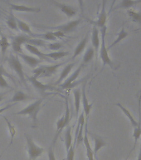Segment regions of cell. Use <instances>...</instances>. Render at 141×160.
<instances>
[{
	"label": "cell",
	"instance_id": "36",
	"mask_svg": "<svg viewBox=\"0 0 141 160\" xmlns=\"http://www.w3.org/2000/svg\"><path fill=\"white\" fill-rule=\"evenodd\" d=\"M62 48V44L59 42H54L48 44V48L52 50L53 52H55V51H59Z\"/></svg>",
	"mask_w": 141,
	"mask_h": 160
},
{
	"label": "cell",
	"instance_id": "17",
	"mask_svg": "<svg viewBox=\"0 0 141 160\" xmlns=\"http://www.w3.org/2000/svg\"><path fill=\"white\" fill-rule=\"evenodd\" d=\"M90 134H91L92 139L94 141V149H93V152H94V155L95 157H96V156H97V152H99L102 148H104L105 146H106L107 143L101 136H99V135L94 134V133H92V132H90Z\"/></svg>",
	"mask_w": 141,
	"mask_h": 160
},
{
	"label": "cell",
	"instance_id": "14",
	"mask_svg": "<svg viewBox=\"0 0 141 160\" xmlns=\"http://www.w3.org/2000/svg\"><path fill=\"white\" fill-rule=\"evenodd\" d=\"M24 47L28 51V52H30L31 53H32V54H34L35 56H37L39 59L42 60V61H47V62H52V59H50L49 58H47V56H46V54L45 53H43V52H42L41 51H40L38 48H37V46H34V45H32V44H28V43H26V44H24Z\"/></svg>",
	"mask_w": 141,
	"mask_h": 160
},
{
	"label": "cell",
	"instance_id": "52",
	"mask_svg": "<svg viewBox=\"0 0 141 160\" xmlns=\"http://www.w3.org/2000/svg\"><path fill=\"white\" fill-rule=\"evenodd\" d=\"M0 33H1V30H0Z\"/></svg>",
	"mask_w": 141,
	"mask_h": 160
},
{
	"label": "cell",
	"instance_id": "8",
	"mask_svg": "<svg viewBox=\"0 0 141 160\" xmlns=\"http://www.w3.org/2000/svg\"><path fill=\"white\" fill-rule=\"evenodd\" d=\"M50 2H52L55 7L57 8L62 13H64L68 18H71L74 17V16L77 15V9L76 8L71 6V5L66 4V3H63V2H59L56 1V0H50Z\"/></svg>",
	"mask_w": 141,
	"mask_h": 160
},
{
	"label": "cell",
	"instance_id": "43",
	"mask_svg": "<svg viewBox=\"0 0 141 160\" xmlns=\"http://www.w3.org/2000/svg\"><path fill=\"white\" fill-rule=\"evenodd\" d=\"M77 2H78V4H79L81 12H82V14H83L84 13V0H77Z\"/></svg>",
	"mask_w": 141,
	"mask_h": 160
},
{
	"label": "cell",
	"instance_id": "39",
	"mask_svg": "<svg viewBox=\"0 0 141 160\" xmlns=\"http://www.w3.org/2000/svg\"><path fill=\"white\" fill-rule=\"evenodd\" d=\"M47 155H48V159L49 160H57L56 159V156H55L54 149H53V146L52 144L50 145L47 150Z\"/></svg>",
	"mask_w": 141,
	"mask_h": 160
},
{
	"label": "cell",
	"instance_id": "50",
	"mask_svg": "<svg viewBox=\"0 0 141 160\" xmlns=\"http://www.w3.org/2000/svg\"><path fill=\"white\" fill-rule=\"evenodd\" d=\"M95 159H96V160H99V158H98V157H97V156H96V157H95Z\"/></svg>",
	"mask_w": 141,
	"mask_h": 160
},
{
	"label": "cell",
	"instance_id": "34",
	"mask_svg": "<svg viewBox=\"0 0 141 160\" xmlns=\"http://www.w3.org/2000/svg\"><path fill=\"white\" fill-rule=\"evenodd\" d=\"M33 38H41L42 40H47V41H56L57 39V38L55 37L52 32H47L42 34H35L33 35Z\"/></svg>",
	"mask_w": 141,
	"mask_h": 160
},
{
	"label": "cell",
	"instance_id": "38",
	"mask_svg": "<svg viewBox=\"0 0 141 160\" xmlns=\"http://www.w3.org/2000/svg\"><path fill=\"white\" fill-rule=\"evenodd\" d=\"M0 88H12L8 82L6 81L4 76L0 75Z\"/></svg>",
	"mask_w": 141,
	"mask_h": 160
},
{
	"label": "cell",
	"instance_id": "15",
	"mask_svg": "<svg viewBox=\"0 0 141 160\" xmlns=\"http://www.w3.org/2000/svg\"><path fill=\"white\" fill-rule=\"evenodd\" d=\"M92 48H94L95 53L97 54L99 52L101 46V38H100V30L96 26H93L92 32Z\"/></svg>",
	"mask_w": 141,
	"mask_h": 160
},
{
	"label": "cell",
	"instance_id": "10",
	"mask_svg": "<svg viewBox=\"0 0 141 160\" xmlns=\"http://www.w3.org/2000/svg\"><path fill=\"white\" fill-rule=\"evenodd\" d=\"M86 86H87V82H85L84 84L82 85V106H83V112H84V115L87 118V119L88 120V118H89L90 112H91V110L92 108V106H93V102H91L90 103L89 101H88V98H87V92H86Z\"/></svg>",
	"mask_w": 141,
	"mask_h": 160
},
{
	"label": "cell",
	"instance_id": "18",
	"mask_svg": "<svg viewBox=\"0 0 141 160\" xmlns=\"http://www.w3.org/2000/svg\"><path fill=\"white\" fill-rule=\"evenodd\" d=\"M88 39H89V32H87L86 36L84 37V38L82 40H81L79 42V43L77 45V47L74 50V53L72 55V57L71 59H75L76 58H77L79 55H81V53L83 52L84 49L87 47V42H88Z\"/></svg>",
	"mask_w": 141,
	"mask_h": 160
},
{
	"label": "cell",
	"instance_id": "21",
	"mask_svg": "<svg viewBox=\"0 0 141 160\" xmlns=\"http://www.w3.org/2000/svg\"><path fill=\"white\" fill-rule=\"evenodd\" d=\"M33 98L29 96L27 93H25L24 92L22 91H17V92H14V94L12 97V98L10 99V102H12V103H16V102H24V101H27V100L32 99Z\"/></svg>",
	"mask_w": 141,
	"mask_h": 160
},
{
	"label": "cell",
	"instance_id": "4",
	"mask_svg": "<svg viewBox=\"0 0 141 160\" xmlns=\"http://www.w3.org/2000/svg\"><path fill=\"white\" fill-rule=\"evenodd\" d=\"M64 62H61V63H57V64L53 65H41L39 67H37L34 68L32 71L33 72V76H34L37 79L39 78H47L52 76L54 73L57 72V68L63 65Z\"/></svg>",
	"mask_w": 141,
	"mask_h": 160
},
{
	"label": "cell",
	"instance_id": "2",
	"mask_svg": "<svg viewBox=\"0 0 141 160\" xmlns=\"http://www.w3.org/2000/svg\"><path fill=\"white\" fill-rule=\"evenodd\" d=\"M107 27L102 28H101V46H100V58L102 61V69L104 68L106 65L110 66L113 70H116L119 66L115 63L109 56L108 53V50H107V47L106 45V33Z\"/></svg>",
	"mask_w": 141,
	"mask_h": 160
},
{
	"label": "cell",
	"instance_id": "49",
	"mask_svg": "<svg viewBox=\"0 0 141 160\" xmlns=\"http://www.w3.org/2000/svg\"><path fill=\"white\" fill-rule=\"evenodd\" d=\"M102 2L103 3H106V0H102Z\"/></svg>",
	"mask_w": 141,
	"mask_h": 160
},
{
	"label": "cell",
	"instance_id": "30",
	"mask_svg": "<svg viewBox=\"0 0 141 160\" xmlns=\"http://www.w3.org/2000/svg\"><path fill=\"white\" fill-rule=\"evenodd\" d=\"M2 118L4 119L5 122H6V124H7V128H8V132H9L10 133V137H11V138H10V142L9 144H8V147H10V146L12 144V142H13V138H14L15 135H16V128H15L14 126L11 123V122H10L9 120L7 119V117L2 116Z\"/></svg>",
	"mask_w": 141,
	"mask_h": 160
},
{
	"label": "cell",
	"instance_id": "13",
	"mask_svg": "<svg viewBox=\"0 0 141 160\" xmlns=\"http://www.w3.org/2000/svg\"><path fill=\"white\" fill-rule=\"evenodd\" d=\"M11 11H16V12H34L37 13L41 11V8L37 7H30L26 5L22 4H14V3H8Z\"/></svg>",
	"mask_w": 141,
	"mask_h": 160
},
{
	"label": "cell",
	"instance_id": "48",
	"mask_svg": "<svg viewBox=\"0 0 141 160\" xmlns=\"http://www.w3.org/2000/svg\"><path fill=\"white\" fill-rule=\"evenodd\" d=\"M137 31H141V28H138V29L134 30V32H137Z\"/></svg>",
	"mask_w": 141,
	"mask_h": 160
},
{
	"label": "cell",
	"instance_id": "37",
	"mask_svg": "<svg viewBox=\"0 0 141 160\" xmlns=\"http://www.w3.org/2000/svg\"><path fill=\"white\" fill-rule=\"evenodd\" d=\"M75 146L72 145L69 150L67 152V160H74L75 158Z\"/></svg>",
	"mask_w": 141,
	"mask_h": 160
},
{
	"label": "cell",
	"instance_id": "41",
	"mask_svg": "<svg viewBox=\"0 0 141 160\" xmlns=\"http://www.w3.org/2000/svg\"><path fill=\"white\" fill-rule=\"evenodd\" d=\"M0 75H2V76H7V77L12 78L9 74H8V73H7V72L5 70V68H3L2 65H0Z\"/></svg>",
	"mask_w": 141,
	"mask_h": 160
},
{
	"label": "cell",
	"instance_id": "29",
	"mask_svg": "<svg viewBox=\"0 0 141 160\" xmlns=\"http://www.w3.org/2000/svg\"><path fill=\"white\" fill-rule=\"evenodd\" d=\"M134 5H136L135 0H121V2H120L119 4H117L116 7H115L111 10L120 9V8H122V9H129L130 8L134 7Z\"/></svg>",
	"mask_w": 141,
	"mask_h": 160
},
{
	"label": "cell",
	"instance_id": "27",
	"mask_svg": "<svg viewBox=\"0 0 141 160\" xmlns=\"http://www.w3.org/2000/svg\"><path fill=\"white\" fill-rule=\"evenodd\" d=\"M64 142L66 146V151H68L71 146L72 145V127L67 126L64 134Z\"/></svg>",
	"mask_w": 141,
	"mask_h": 160
},
{
	"label": "cell",
	"instance_id": "1",
	"mask_svg": "<svg viewBox=\"0 0 141 160\" xmlns=\"http://www.w3.org/2000/svg\"><path fill=\"white\" fill-rule=\"evenodd\" d=\"M28 44L34 45V46H43L45 45V41L40 38H32L27 34H22L17 35L16 37L12 38V42H11V47L15 52H17V54L22 53V46L23 44Z\"/></svg>",
	"mask_w": 141,
	"mask_h": 160
},
{
	"label": "cell",
	"instance_id": "25",
	"mask_svg": "<svg viewBox=\"0 0 141 160\" xmlns=\"http://www.w3.org/2000/svg\"><path fill=\"white\" fill-rule=\"evenodd\" d=\"M115 105H116L117 107L119 108L121 110L122 112H123V113H124V114L125 115V116H126L128 118H129V122H130V124H131L132 127L133 128L136 127L137 124H138V121H137V120H135V118L133 117V115L131 114V112H129V110L127 109L126 108L124 107V106H123L121 103H120V102H117V103H115Z\"/></svg>",
	"mask_w": 141,
	"mask_h": 160
},
{
	"label": "cell",
	"instance_id": "46",
	"mask_svg": "<svg viewBox=\"0 0 141 160\" xmlns=\"http://www.w3.org/2000/svg\"><path fill=\"white\" fill-rule=\"evenodd\" d=\"M139 103H141V89L139 92Z\"/></svg>",
	"mask_w": 141,
	"mask_h": 160
},
{
	"label": "cell",
	"instance_id": "24",
	"mask_svg": "<svg viewBox=\"0 0 141 160\" xmlns=\"http://www.w3.org/2000/svg\"><path fill=\"white\" fill-rule=\"evenodd\" d=\"M16 20H17V28L18 29L21 30L22 32H24L25 34L28 35L30 37H33L34 33L32 32L31 30V27L29 25L27 24V22H25L24 21L19 19V18H16Z\"/></svg>",
	"mask_w": 141,
	"mask_h": 160
},
{
	"label": "cell",
	"instance_id": "9",
	"mask_svg": "<svg viewBox=\"0 0 141 160\" xmlns=\"http://www.w3.org/2000/svg\"><path fill=\"white\" fill-rule=\"evenodd\" d=\"M106 3H103L102 2L101 10V12L98 15V18L96 21H92V20H89V22L93 24V26H96L97 28H102L106 26V21H107V12L106 10Z\"/></svg>",
	"mask_w": 141,
	"mask_h": 160
},
{
	"label": "cell",
	"instance_id": "51",
	"mask_svg": "<svg viewBox=\"0 0 141 160\" xmlns=\"http://www.w3.org/2000/svg\"><path fill=\"white\" fill-rule=\"evenodd\" d=\"M115 0H114V1H113V4H114V2H115Z\"/></svg>",
	"mask_w": 141,
	"mask_h": 160
},
{
	"label": "cell",
	"instance_id": "16",
	"mask_svg": "<svg viewBox=\"0 0 141 160\" xmlns=\"http://www.w3.org/2000/svg\"><path fill=\"white\" fill-rule=\"evenodd\" d=\"M21 58L27 63L29 67L32 68H36L38 65L42 62V60L39 59L38 58H35L33 56H30V55L25 54L24 52L22 53H19L18 54Z\"/></svg>",
	"mask_w": 141,
	"mask_h": 160
},
{
	"label": "cell",
	"instance_id": "12",
	"mask_svg": "<svg viewBox=\"0 0 141 160\" xmlns=\"http://www.w3.org/2000/svg\"><path fill=\"white\" fill-rule=\"evenodd\" d=\"M83 66H84L83 64L79 66V67L77 68V69H76V71H75V72H73V73H72V74L71 75V76H70L67 80H65V82L61 85L62 88H63V89H67V88H73V86H75V85L77 84V83H75V82L77 81V78L79 77V75L80 73H81V72H82Z\"/></svg>",
	"mask_w": 141,
	"mask_h": 160
},
{
	"label": "cell",
	"instance_id": "26",
	"mask_svg": "<svg viewBox=\"0 0 141 160\" xmlns=\"http://www.w3.org/2000/svg\"><path fill=\"white\" fill-rule=\"evenodd\" d=\"M128 35H129V32H127L126 30L125 29L124 26L122 27L121 30L120 31V32L118 33V36H117V38H115V40L114 42H112L111 44L110 45L109 47L107 48V50L109 51V50H110L113 47H115V46H116L119 42H120L122 41V40H124L125 38L128 37Z\"/></svg>",
	"mask_w": 141,
	"mask_h": 160
},
{
	"label": "cell",
	"instance_id": "7",
	"mask_svg": "<svg viewBox=\"0 0 141 160\" xmlns=\"http://www.w3.org/2000/svg\"><path fill=\"white\" fill-rule=\"evenodd\" d=\"M82 19L72 20L68 22L63 23V24L57 25V26H48V27H42L43 28H47V29L53 30V31H61V32L67 33V32H72L77 29V27L82 22Z\"/></svg>",
	"mask_w": 141,
	"mask_h": 160
},
{
	"label": "cell",
	"instance_id": "31",
	"mask_svg": "<svg viewBox=\"0 0 141 160\" xmlns=\"http://www.w3.org/2000/svg\"><path fill=\"white\" fill-rule=\"evenodd\" d=\"M95 50L94 48L92 47H89L87 48V50L85 52L84 55H83V62H82V64H87V63H89L92 59H93V58L95 56Z\"/></svg>",
	"mask_w": 141,
	"mask_h": 160
},
{
	"label": "cell",
	"instance_id": "20",
	"mask_svg": "<svg viewBox=\"0 0 141 160\" xmlns=\"http://www.w3.org/2000/svg\"><path fill=\"white\" fill-rule=\"evenodd\" d=\"M73 97H74V105L76 118H78L80 113V108H81V100H82V90L77 88L73 91Z\"/></svg>",
	"mask_w": 141,
	"mask_h": 160
},
{
	"label": "cell",
	"instance_id": "33",
	"mask_svg": "<svg viewBox=\"0 0 141 160\" xmlns=\"http://www.w3.org/2000/svg\"><path fill=\"white\" fill-rule=\"evenodd\" d=\"M127 14L129 17L132 22H137V23H141V12H135L134 10L128 9L127 10Z\"/></svg>",
	"mask_w": 141,
	"mask_h": 160
},
{
	"label": "cell",
	"instance_id": "5",
	"mask_svg": "<svg viewBox=\"0 0 141 160\" xmlns=\"http://www.w3.org/2000/svg\"><path fill=\"white\" fill-rule=\"evenodd\" d=\"M25 138L27 141V151L28 153V157L30 160H36L38 157L42 156V153L45 152L43 148L39 147L34 142L32 138L30 135L25 133Z\"/></svg>",
	"mask_w": 141,
	"mask_h": 160
},
{
	"label": "cell",
	"instance_id": "19",
	"mask_svg": "<svg viewBox=\"0 0 141 160\" xmlns=\"http://www.w3.org/2000/svg\"><path fill=\"white\" fill-rule=\"evenodd\" d=\"M87 124H86V127H85L84 137H83V143H84L85 148H86V151H87V157L88 158V160H96L95 159L94 152H93V149L91 147L89 139H88V136H87L88 131H87Z\"/></svg>",
	"mask_w": 141,
	"mask_h": 160
},
{
	"label": "cell",
	"instance_id": "35",
	"mask_svg": "<svg viewBox=\"0 0 141 160\" xmlns=\"http://www.w3.org/2000/svg\"><path fill=\"white\" fill-rule=\"evenodd\" d=\"M10 43L7 41V38L5 36H2L0 39V48H1V52H2V57H4L5 53L7 52V48L10 46Z\"/></svg>",
	"mask_w": 141,
	"mask_h": 160
},
{
	"label": "cell",
	"instance_id": "6",
	"mask_svg": "<svg viewBox=\"0 0 141 160\" xmlns=\"http://www.w3.org/2000/svg\"><path fill=\"white\" fill-rule=\"evenodd\" d=\"M7 63H8V66L11 68V69L17 73V75L19 77L20 80H21V82L24 85H27L26 78H25L24 72H23V68H22V63L20 62L19 58L16 56V55H13L12 53H11L8 58H7Z\"/></svg>",
	"mask_w": 141,
	"mask_h": 160
},
{
	"label": "cell",
	"instance_id": "28",
	"mask_svg": "<svg viewBox=\"0 0 141 160\" xmlns=\"http://www.w3.org/2000/svg\"><path fill=\"white\" fill-rule=\"evenodd\" d=\"M70 52L68 51H55V52H52L50 53H45L46 56L47 58H49L50 59L54 60V61H57V60L60 59V58H62L66 57L67 55H69Z\"/></svg>",
	"mask_w": 141,
	"mask_h": 160
},
{
	"label": "cell",
	"instance_id": "47",
	"mask_svg": "<svg viewBox=\"0 0 141 160\" xmlns=\"http://www.w3.org/2000/svg\"><path fill=\"white\" fill-rule=\"evenodd\" d=\"M135 3L138 4V3H141V0H135Z\"/></svg>",
	"mask_w": 141,
	"mask_h": 160
},
{
	"label": "cell",
	"instance_id": "42",
	"mask_svg": "<svg viewBox=\"0 0 141 160\" xmlns=\"http://www.w3.org/2000/svg\"><path fill=\"white\" fill-rule=\"evenodd\" d=\"M14 105H15V103H11V104L7 105V106H5V107L1 108H0V115L2 114V112H5L6 110H7V109H9V108H12V106H14Z\"/></svg>",
	"mask_w": 141,
	"mask_h": 160
},
{
	"label": "cell",
	"instance_id": "32",
	"mask_svg": "<svg viewBox=\"0 0 141 160\" xmlns=\"http://www.w3.org/2000/svg\"><path fill=\"white\" fill-rule=\"evenodd\" d=\"M6 23H7V27L11 28L12 30L14 31H18V28H17V20H16V17L12 14V11L10 12L9 16L7 17V20H6Z\"/></svg>",
	"mask_w": 141,
	"mask_h": 160
},
{
	"label": "cell",
	"instance_id": "22",
	"mask_svg": "<svg viewBox=\"0 0 141 160\" xmlns=\"http://www.w3.org/2000/svg\"><path fill=\"white\" fill-rule=\"evenodd\" d=\"M75 64H76L75 62H72V63H69V64L66 65V66L63 68V69H62V71L61 72V73H60L59 78H58V79H57V81L56 82L55 84H60L61 82H63V81L68 77V75H69V73L71 72V71H72V68L75 66Z\"/></svg>",
	"mask_w": 141,
	"mask_h": 160
},
{
	"label": "cell",
	"instance_id": "11",
	"mask_svg": "<svg viewBox=\"0 0 141 160\" xmlns=\"http://www.w3.org/2000/svg\"><path fill=\"white\" fill-rule=\"evenodd\" d=\"M28 80L30 81V82L32 83V85L34 87V88L36 90H37L38 92H41L42 94H44L45 92L48 91V90H52L54 89L55 88L52 87V86H50V85L44 84L41 82L38 79H37L34 76H28L27 77Z\"/></svg>",
	"mask_w": 141,
	"mask_h": 160
},
{
	"label": "cell",
	"instance_id": "23",
	"mask_svg": "<svg viewBox=\"0 0 141 160\" xmlns=\"http://www.w3.org/2000/svg\"><path fill=\"white\" fill-rule=\"evenodd\" d=\"M141 104H139V121H138V124H137L136 127L134 128V133H133V138H134V147L132 148V150H130V152L129 153L133 151V150L135 148V146H136V143H137V141L139 139V138L141 136V108H140Z\"/></svg>",
	"mask_w": 141,
	"mask_h": 160
},
{
	"label": "cell",
	"instance_id": "45",
	"mask_svg": "<svg viewBox=\"0 0 141 160\" xmlns=\"http://www.w3.org/2000/svg\"><path fill=\"white\" fill-rule=\"evenodd\" d=\"M137 160H141V146H140V149H139V155H138V158Z\"/></svg>",
	"mask_w": 141,
	"mask_h": 160
},
{
	"label": "cell",
	"instance_id": "3",
	"mask_svg": "<svg viewBox=\"0 0 141 160\" xmlns=\"http://www.w3.org/2000/svg\"><path fill=\"white\" fill-rule=\"evenodd\" d=\"M43 98H39L36 100L29 105H27V107L22 108L18 112H17L15 114L16 115H25L32 119V123H33V128H37V114L40 112V110L42 108V102H43Z\"/></svg>",
	"mask_w": 141,
	"mask_h": 160
},
{
	"label": "cell",
	"instance_id": "40",
	"mask_svg": "<svg viewBox=\"0 0 141 160\" xmlns=\"http://www.w3.org/2000/svg\"><path fill=\"white\" fill-rule=\"evenodd\" d=\"M52 33L57 38H62L65 36L64 32H61V31H52Z\"/></svg>",
	"mask_w": 141,
	"mask_h": 160
},
{
	"label": "cell",
	"instance_id": "44",
	"mask_svg": "<svg viewBox=\"0 0 141 160\" xmlns=\"http://www.w3.org/2000/svg\"><path fill=\"white\" fill-rule=\"evenodd\" d=\"M5 96V92H2V93H0V102L3 100V98Z\"/></svg>",
	"mask_w": 141,
	"mask_h": 160
},
{
	"label": "cell",
	"instance_id": "53",
	"mask_svg": "<svg viewBox=\"0 0 141 160\" xmlns=\"http://www.w3.org/2000/svg\"><path fill=\"white\" fill-rule=\"evenodd\" d=\"M125 160H127V158H126V159H125Z\"/></svg>",
	"mask_w": 141,
	"mask_h": 160
}]
</instances>
